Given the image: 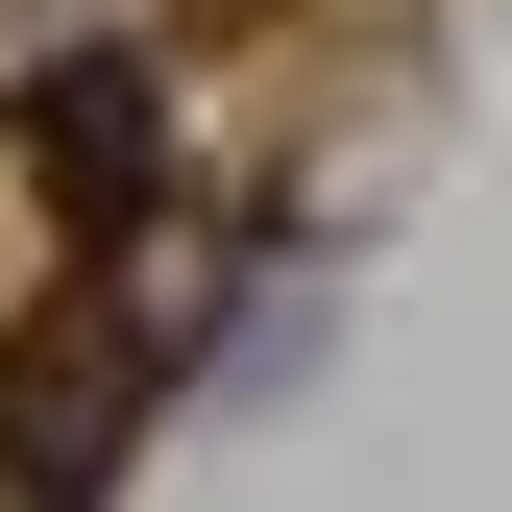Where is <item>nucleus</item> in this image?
Here are the masks:
<instances>
[{"mask_svg": "<svg viewBox=\"0 0 512 512\" xmlns=\"http://www.w3.org/2000/svg\"><path fill=\"white\" fill-rule=\"evenodd\" d=\"M25 171H49V220H74V269L147 244L171 220V74H147V49H49V74H25Z\"/></svg>", "mask_w": 512, "mask_h": 512, "instance_id": "nucleus-1", "label": "nucleus"}]
</instances>
